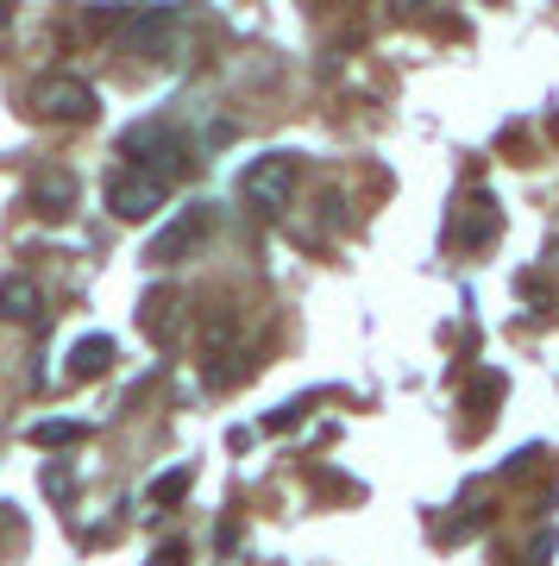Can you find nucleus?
Wrapping results in <instances>:
<instances>
[{
	"label": "nucleus",
	"mask_w": 559,
	"mask_h": 566,
	"mask_svg": "<svg viewBox=\"0 0 559 566\" xmlns=\"http://www.w3.org/2000/svg\"><path fill=\"white\" fill-rule=\"evenodd\" d=\"M553 528H540V535H535V542H528V566H547V554H553Z\"/></svg>",
	"instance_id": "obj_12"
},
{
	"label": "nucleus",
	"mask_w": 559,
	"mask_h": 566,
	"mask_svg": "<svg viewBox=\"0 0 559 566\" xmlns=\"http://www.w3.org/2000/svg\"><path fill=\"white\" fill-rule=\"evenodd\" d=\"M208 227H214V208H208V202L182 208L177 221H170V227L158 233V240L145 245V259H151V264H170V259H182V252H189V245H196L201 233H208Z\"/></svg>",
	"instance_id": "obj_4"
},
{
	"label": "nucleus",
	"mask_w": 559,
	"mask_h": 566,
	"mask_svg": "<svg viewBox=\"0 0 559 566\" xmlns=\"http://www.w3.org/2000/svg\"><path fill=\"white\" fill-rule=\"evenodd\" d=\"M170 308H177V296H170V290L145 296V334H151V340H170Z\"/></svg>",
	"instance_id": "obj_11"
},
{
	"label": "nucleus",
	"mask_w": 559,
	"mask_h": 566,
	"mask_svg": "<svg viewBox=\"0 0 559 566\" xmlns=\"http://www.w3.org/2000/svg\"><path fill=\"white\" fill-rule=\"evenodd\" d=\"M182 560H189V547H164L158 554V566H182Z\"/></svg>",
	"instance_id": "obj_14"
},
{
	"label": "nucleus",
	"mask_w": 559,
	"mask_h": 566,
	"mask_svg": "<svg viewBox=\"0 0 559 566\" xmlns=\"http://www.w3.org/2000/svg\"><path fill=\"white\" fill-rule=\"evenodd\" d=\"M114 365V340L107 334H88V340L70 346V378H101Z\"/></svg>",
	"instance_id": "obj_8"
},
{
	"label": "nucleus",
	"mask_w": 559,
	"mask_h": 566,
	"mask_svg": "<svg viewBox=\"0 0 559 566\" xmlns=\"http://www.w3.org/2000/svg\"><path fill=\"white\" fill-rule=\"evenodd\" d=\"M240 196L259 214H283L289 208V196H296V158L289 151H271V158H252L240 177Z\"/></svg>",
	"instance_id": "obj_1"
},
{
	"label": "nucleus",
	"mask_w": 559,
	"mask_h": 566,
	"mask_svg": "<svg viewBox=\"0 0 559 566\" xmlns=\"http://www.w3.org/2000/svg\"><path fill=\"white\" fill-rule=\"evenodd\" d=\"M177 25H182L177 7H133V20H126V44L151 57V51H164V44L177 39Z\"/></svg>",
	"instance_id": "obj_5"
},
{
	"label": "nucleus",
	"mask_w": 559,
	"mask_h": 566,
	"mask_svg": "<svg viewBox=\"0 0 559 566\" xmlns=\"http://www.w3.org/2000/svg\"><path fill=\"white\" fill-rule=\"evenodd\" d=\"M164 196H170V182L151 177V170H139V164H126V170L107 177V208H114L120 221H151V214L164 208Z\"/></svg>",
	"instance_id": "obj_2"
},
{
	"label": "nucleus",
	"mask_w": 559,
	"mask_h": 566,
	"mask_svg": "<svg viewBox=\"0 0 559 566\" xmlns=\"http://www.w3.org/2000/svg\"><path fill=\"white\" fill-rule=\"evenodd\" d=\"M0 25H7V7H0Z\"/></svg>",
	"instance_id": "obj_15"
},
{
	"label": "nucleus",
	"mask_w": 559,
	"mask_h": 566,
	"mask_svg": "<svg viewBox=\"0 0 559 566\" xmlns=\"http://www.w3.org/2000/svg\"><path fill=\"white\" fill-rule=\"evenodd\" d=\"M25 441L32 447H76V441H88V422H32Z\"/></svg>",
	"instance_id": "obj_9"
},
{
	"label": "nucleus",
	"mask_w": 559,
	"mask_h": 566,
	"mask_svg": "<svg viewBox=\"0 0 559 566\" xmlns=\"http://www.w3.org/2000/svg\"><path fill=\"white\" fill-rule=\"evenodd\" d=\"M32 208H39V214H70V208H76V177H70V170H44V177L32 182Z\"/></svg>",
	"instance_id": "obj_7"
},
{
	"label": "nucleus",
	"mask_w": 559,
	"mask_h": 566,
	"mask_svg": "<svg viewBox=\"0 0 559 566\" xmlns=\"http://www.w3.org/2000/svg\"><path fill=\"white\" fill-rule=\"evenodd\" d=\"M44 315V296L32 277H7L0 283V322H39Z\"/></svg>",
	"instance_id": "obj_6"
},
{
	"label": "nucleus",
	"mask_w": 559,
	"mask_h": 566,
	"mask_svg": "<svg viewBox=\"0 0 559 566\" xmlns=\"http://www.w3.org/2000/svg\"><path fill=\"white\" fill-rule=\"evenodd\" d=\"M7 535H20V516H13V510L0 504V542H7Z\"/></svg>",
	"instance_id": "obj_13"
},
{
	"label": "nucleus",
	"mask_w": 559,
	"mask_h": 566,
	"mask_svg": "<svg viewBox=\"0 0 559 566\" xmlns=\"http://www.w3.org/2000/svg\"><path fill=\"white\" fill-rule=\"evenodd\" d=\"M32 107H39L44 120H95L101 95L82 76H39L32 82Z\"/></svg>",
	"instance_id": "obj_3"
},
{
	"label": "nucleus",
	"mask_w": 559,
	"mask_h": 566,
	"mask_svg": "<svg viewBox=\"0 0 559 566\" xmlns=\"http://www.w3.org/2000/svg\"><path fill=\"white\" fill-rule=\"evenodd\" d=\"M182 497H189V465H170L164 479H151V504H158V510L182 504Z\"/></svg>",
	"instance_id": "obj_10"
}]
</instances>
